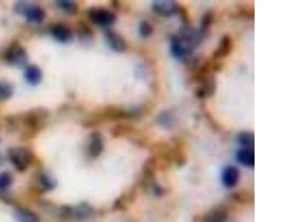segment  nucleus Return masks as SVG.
I'll use <instances>...</instances> for the list:
<instances>
[{
	"mask_svg": "<svg viewBox=\"0 0 296 222\" xmlns=\"http://www.w3.org/2000/svg\"><path fill=\"white\" fill-rule=\"evenodd\" d=\"M153 11L162 17H171L179 12V6L173 1H154Z\"/></svg>",
	"mask_w": 296,
	"mask_h": 222,
	"instance_id": "nucleus-8",
	"label": "nucleus"
},
{
	"mask_svg": "<svg viewBox=\"0 0 296 222\" xmlns=\"http://www.w3.org/2000/svg\"><path fill=\"white\" fill-rule=\"evenodd\" d=\"M105 39L107 43L109 45L112 50L116 52H124L127 50V42L124 38L121 37L117 33L113 31H108L105 32Z\"/></svg>",
	"mask_w": 296,
	"mask_h": 222,
	"instance_id": "nucleus-9",
	"label": "nucleus"
},
{
	"mask_svg": "<svg viewBox=\"0 0 296 222\" xmlns=\"http://www.w3.org/2000/svg\"><path fill=\"white\" fill-rule=\"evenodd\" d=\"M24 77L28 84L37 86L42 81V72L38 66L31 64L25 68Z\"/></svg>",
	"mask_w": 296,
	"mask_h": 222,
	"instance_id": "nucleus-15",
	"label": "nucleus"
},
{
	"mask_svg": "<svg viewBox=\"0 0 296 222\" xmlns=\"http://www.w3.org/2000/svg\"><path fill=\"white\" fill-rule=\"evenodd\" d=\"M77 34H78L79 39L82 42L88 43L92 39L93 31L88 25L85 24L84 23H80L77 28Z\"/></svg>",
	"mask_w": 296,
	"mask_h": 222,
	"instance_id": "nucleus-19",
	"label": "nucleus"
},
{
	"mask_svg": "<svg viewBox=\"0 0 296 222\" xmlns=\"http://www.w3.org/2000/svg\"><path fill=\"white\" fill-rule=\"evenodd\" d=\"M171 51L175 58L184 59L191 56L193 50L187 46L181 38L174 35L171 39Z\"/></svg>",
	"mask_w": 296,
	"mask_h": 222,
	"instance_id": "nucleus-7",
	"label": "nucleus"
},
{
	"mask_svg": "<svg viewBox=\"0 0 296 222\" xmlns=\"http://www.w3.org/2000/svg\"><path fill=\"white\" fill-rule=\"evenodd\" d=\"M237 141L244 148L253 150L255 144L254 134L248 131L242 132L238 135Z\"/></svg>",
	"mask_w": 296,
	"mask_h": 222,
	"instance_id": "nucleus-18",
	"label": "nucleus"
},
{
	"mask_svg": "<svg viewBox=\"0 0 296 222\" xmlns=\"http://www.w3.org/2000/svg\"><path fill=\"white\" fill-rule=\"evenodd\" d=\"M14 179L9 172L0 173V193L6 192L12 185Z\"/></svg>",
	"mask_w": 296,
	"mask_h": 222,
	"instance_id": "nucleus-23",
	"label": "nucleus"
},
{
	"mask_svg": "<svg viewBox=\"0 0 296 222\" xmlns=\"http://www.w3.org/2000/svg\"><path fill=\"white\" fill-rule=\"evenodd\" d=\"M14 217L17 222H40V218L35 212L22 207L16 209Z\"/></svg>",
	"mask_w": 296,
	"mask_h": 222,
	"instance_id": "nucleus-16",
	"label": "nucleus"
},
{
	"mask_svg": "<svg viewBox=\"0 0 296 222\" xmlns=\"http://www.w3.org/2000/svg\"><path fill=\"white\" fill-rule=\"evenodd\" d=\"M88 16L93 23L101 27L111 26L116 20V14L104 8H91L88 10Z\"/></svg>",
	"mask_w": 296,
	"mask_h": 222,
	"instance_id": "nucleus-5",
	"label": "nucleus"
},
{
	"mask_svg": "<svg viewBox=\"0 0 296 222\" xmlns=\"http://www.w3.org/2000/svg\"><path fill=\"white\" fill-rule=\"evenodd\" d=\"M233 43L232 38L228 35H225L221 38L219 44H218V48L214 51L213 57L215 59H222V58L226 57L232 51Z\"/></svg>",
	"mask_w": 296,
	"mask_h": 222,
	"instance_id": "nucleus-13",
	"label": "nucleus"
},
{
	"mask_svg": "<svg viewBox=\"0 0 296 222\" xmlns=\"http://www.w3.org/2000/svg\"><path fill=\"white\" fill-rule=\"evenodd\" d=\"M14 88L8 82L0 81V102H5L12 97Z\"/></svg>",
	"mask_w": 296,
	"mask_h": 222,
	"instance_id": "nucleus-22",
	"label": "nucleus"
},
{
	"mask_svg": "<svg viewBox=\"0 0 296 222\" xmlns=\"http://www.w3.org/2000/svg\"><path fill=\"white\" fill-rule=\"evenodd\" d=\"M138 32L141 37L148 38L151 37L154 33V28L149 22L144 20L139 24Z\"/></svg>",
	"mask_w": 296,
	"mask_h": 222,
	"instance_id": "nucleus-25",
	"label": "nucleus"
},
{
	"mask_svg": "<svg viewBox=\"0 0 296 222\" xmlns=\"http://www.w3.org/2000/svg\"><path fill=\"white\" fill-rule=\"evenodd\" d=\"M239 176L240 173L238 168L234 166L227 167L222 172V183L228 188L234 187L239 182Z\"/></svg>",
	"mask_w": 296,
	"mask_h": 222,
	"instance_id": "nucleus-12",
	"label": "nucleus"
},
{
	"mask_svg": "<svg viewBox=\"0 0 296 222\" xmlns=\"http://www.w3.org/2000/svg\"><path fill=\"white\" fill-rule=\"evenodd\" d=\"M8 157L13 166L19 171L24 172L32 163L33 154L28 148L12 147L8 151Z\"/></svg>",
	"mask_w": 296,
	"mask_h": 222,
	"instance_id": "nucleus-2",
	"label": "nucleus"
},
{
	"mask_svg": "<svg viewBox=\"0 0 296 222\" xmlns=\"http://www.w3.org/2000/svg\"><path fill=\"white\" fill-rule=\"evenodd\" d=\"M105 147L103 137L99 132L92 133L90 137L89 144H88V152L91 157L94 158L99 157L102 154Z\"/></svg>",
	"mask_w": 296,
	"mask_h": 222,
	"instance_id": "nucleus-10",
	"label": "nucleus"
},
{
	"mask_svg": "<svg viewBox=\"0 0 296 222\" xmlns=\"http://www.w3.org/2000/svg\"><path fill=\"white\" fill-rule=\"evenodd\" d=\"M212 21H213V14L212 12H206L203 15L202 19L201 20V26H200L201 28H200V31H198L201 37H204L207 34V32H208Z\"/></svg>",
	"mask_w": 296,
	"mask_h": 222,
	"instance_id": "nucleus-21",
	"label": "nucleus"
},
{
	"mask_svg": "<svg viewBox=\"0 0 296 222\" xmlns=\"http://www.w3.org/2000/svg\"><path fill=\"white\" fill-rule=\"evenodd\" d=\"M94 210L90 204L81 203L75 207L62 206L60 208V213L63 217L73 218L77 220L88 219L92 215Z\"/></svg>",
	"mask_w": 296,
	"mask_h": 222,
	"instance_id": "nucleus-6",
	"label": "nucleus"
},
{
	"mask_svg": "<svg viewBox=\"0 0 296 222\" xmlns=\"http://www.w3.org/2000/svg\"><path fill=\"white\" fill-rule=\"evenodd\" d=\"M157 121L162 127L170 128L172 126L173 116L170 112L163 111L159 115Z\"/></svg>",
	"mask_w": 296,
	"mask_h": 222,
	"instance_id": "nucleus-24",
	"label": "nucleus"
},
{
	"mask_svg": "<svg viewBox=\"0 0 296 222\" xmlns=\"http://www.w3.org/2000/svg\"><path fill=\"white\" fill-rule=\"evenodd\" d=\"M37 181L38 187L42 192L51 191L57 185L56 179L50 173L46 172L39 173Z\"/></svg>",
	"mask_w": 296,
	"mask_h": 222,
	"instance_id": "nucleus-14",
	"label": "nucleus"
},
{
	"mask_svg": "<svg viewBox=\"0 0 296 222\" xmlns=\"http://www.w3.org/2000/svg\"><path fill=\"white\" fill-rule=\"evenodd\" d=\"M58 8L63 11V12L67 13V14H77L78 11V6L77 3H74L73 1L70 0H59V1L55 2Z\"/></svg>",
	"mask_w": 296,
	"mask_h": 222,
	"instance_id": "nucleus-20",
	"label": "nucleus"
},
{
	"mask_svg": "<svg viewBox=\"0 0 296 222\" xmlns=\"http://www.w3.org/2000/svg\"><path fill=\"white\" fill-rule=\"evenodd\" d=\"M6 62L17 67L26 66L28 62V56L26 50L18 42H13L5 53Z\"/></svg>",
	"mask_w": 296,
	"mask_h": 222,
	"instance_id": "nucleus-4",
	"label": "nucleus"
},
{
	"mask_svg": "<svg viewBox=\"0 0 296 222\" xmlns=\"http://www.w3.org/2000/svg\"><path fill=\"white\" fill-rule=\"evenodd\" d=\"M50 32L53 38L61 43H68L73 38V34L70 28L62 23L53 25Z\"/></svg>",
	"mask_w": 296,
	"mask_h": 222,
	"instance_id": "nucleus-11",
	"label": "nucleus"
},
{
	"mask_svg": "<svg viewBox=\"0 0 296 222\" xmlns=\"http://www.w3.org/2000/svg\"><path fill=\"white\" fill-rule=\"evenodd\" d=\"M14 10L17 14L23 16L27 21L35 24L42 23L46 17V13L42 8L23 1L17 2L14 6Z\"/></svg>",
	"mask_w": 296,
	"mask_h": 222,
	"instance_id": "nucleus-3",
	"label": "nucleus"
},
{
	"mask_svg": "<svg viewBox=\"0 0 296 222\" xmlns=\"http://www.w3.org/2000/svg\"><path fill=\"white\" fill-rule=\"evenodd\" d=\"M49 112L44 108H36L26 112L18 117V120L25 128L26 136H33L39 130L43 128L49 117Z\"/></svg>",
	"mask_w": 296,
	"mask_h": 222,
	"instance_id": "nucleus-1",
	"label": "nucleus"
},
{
	"mask_svg": "<svg viewBox=\"0 0 296 222\" xmlns=\"http://www.w3.org/2000/svg\"><path fill=\"white\" fill-rule=\"evenodd\" d=\"M236 160L247 168H253L255 166V154L253 150L246 148L239 150L236 153Z\"/></svg>",
	"mask_w": 296,
	"mask_h": 222,
	"instance_id": "nucleus-17",
	"label": "nucleus"
}]
</instances>
